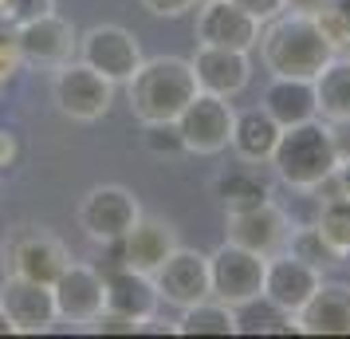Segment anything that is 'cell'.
Listing matches in <instances>:
<instances>
[{"label": "cell", "mask_w": 350, "mask_h": 339, "mask_svg": "<svg viewBox=\"0 0 350 339\" xmlns=\"http://www.w3.org/2000/svg\"><path fill=\"white\" fill-rule=\"evenodd\" d=\"M256 48L271 75H287V79H315L334 60L315 16H303V12H280L275 20H268L260 28Z\"/></svg>", "instance_id": "obj_1"}, {"label": "cell", "mask_w": 350, "mask_h": 339, "mask_svg": "<svg viewBox=\"0 0 350 339\" xmlns=\"http://www.w3.org/2000/svg\"><path fill=\"white\" fill-rule=\"evenodd\" d=\"M130 114L138 123H177V114L189 107L197 95V75L193 64L181 55H154L142 60V67L126 79Z\"/></svg>", "instance_id": "obj_2"}, {"label": "cell", "mask_w": 350, "mask_h": 339, "mask_svg": "<svg viewBox=\"0 0 350 339\" xmlns=\"http://www.w3.org/2000/svg\"><path fill=\"white\" fill-rule=\"evenodd\" d=\"M334 166H338V146H334V127L327 118H311V123L280 130V142L271 150V170L284 186L311 194L334 174Z\"/></svg>", "instance_id": "obj_3"}, {"label": "cell", "mask_w": 350, "mask_h": 339, "mask_svg": "<svg viewBox=\"0 0 350 339\" xmlns=\"http://www.w3.org/2000/svg\"><path fill=\"white\" fill-rule=\"evenodd\" d=\"M51 99L59 114L75 118V123H98L103 114L111 111L114 103V83L107 75H98L95 67H87L79 60L55 67V79H51Z\"/></svg>", "instance_id": "obj_4"}, {"label": "cell", "mask_w": 350, "mask_h": 339, "mask_svg": "<svg viewBox=\"0 0 350 339\" xmlns=\"http://www.w3.org/2000/svg\"><path fill=\"white\" fill-rule=\"evenodd\" d=\"M232 123H237V107L221 95H208V91H197L189 99V107L177 114V130L185 138V150L201 154V158H213V154L228 150Z\"/></svg>", "instance_id": "obj_5"}, {"label": "cell", "mask_w": 350, "mask_h": 339, "mask_svg": "<svg viewBox=\"0 0 350 339\" xmlns=\"http://www.w3.org/2000/svg\"><path fill=\"white\" fill-rule=\"evenodd\" d=\"M138 217H142V201L130 194L126 186H95L79 201V225L98 244L122 241Z\"/></svg>", "instance_id": "obj_6"}, {"label": "cell", "mask_w": 350, "mask_h": 339, "mask_svg": "<svg viewBox=\"0 0 350 339\" xmlns=\"http://www.w3.org/2000/svg\"><path fill=\"white\" fill-rule=\"evenodd\" d=\"M264 268H268L264 257L224 241L217 253H208V288H213V300H221L228 307L244 304V300H256L264 292Z\"/></svg>", "instance_id": "obj_7"}, {"label": "cell", "mask_w": 350, "mask_h": 339, "mask_svg": "<svg viewBox=\"0 0 350 339\" xmlns=\"http://www.w3.org/2000/svg\"><path fill=\"white\" fill-rule=\"evenodd\" d=\"M79 60L118 87L142 67L146 55H142L138 36L130 28H122V24H95V28H87L79 36Z\"/></svg>", "instance_id": "obj_8"}, {"label": "cell", "mask_w": 350, "mask_h": 339, "mask_svg": "<svg viewBox=\"0 0 350 339\" xmlns=\"http://www.w3.org/2000/svg\"><path fill=\"white\" fill-rule=\"evenodd\" d=\"M16 48L20 60L28 67H44V71H55L75 60L79 51V32L71 28V20L55 16V12H44V16L28 20L16 28Z\"/></svg>", "instance_id": "obj_9"}, {"label": "cell", "mask_w": 350, "mask_h": 339, "mask_svg": "<svg viewBox=\"0 0 350 339\" xmlns=\"http://www.w3.org/2000/svg\"><path fill=\"white\" fill-rule=\"evenodd\" d=\"M228 217V229H224V241L248 249L256 257H275L287 249V237H291V217H287L275 201H260L252 210H240V213H224Z\"/></svg>", "instance_id": "obj_10"}, {"label": "cell", "mask_w": 350, "mask_h": 339, "mask_svg": "<svg viewBox=\"0 0 350 339\" xmlns=\"http://www.w3.org/2000/svg\"><path fill=\"white\" fill-rule=\"evenodd\" d=\"M0 307L12 323V336H44L59 320L51 284H40V280H28L16 273L0 284Z\"/></svg>", "instance_id": "obj_11"}, {"label": "cell", "mask_w": 350, "mask_h": 339, "mask_svg": "<svg viewBox=\"0 0 350 339\" xmlns=\"http://www.w3.org/2000/svg\"><path fill=\"white\" fill-rule=\"evenodd\" d=\"M51 296H55L59 320L95 323L107 312V276L98 273V268H91V264L71 260L64 273H59V280L51 284Z\"/></svg>", "instance_id": "obj_12"}, {"label": "cell", "mask_w": 350, "mask_h": 339, "mask_svg": "<svg viewBox=\"0 0 350 339\" xmlns=\"http://www.w3.org/2000/svg\"><path fill=\"white\" fill-rule=\"evenodd\" d=\"M260 20H252L244 8H237L232 0H205L197 4V44L205 48H237V51H252L260 40Z\"/></svg>", "instance_id": "obj_13"}, {"label": "cell", "mask_w": 350, "mask_h": 339, "mask_svg": "<svg viewBox=\"0 0 350 339\" xmlns=\"http://www.w3.org/2000/svg\"><path fill=\"white\" fill-rule=\"evenodd\" d=\"M154 288H158V296L165 304H174V307H189L197 300L213 296V288H208V253L177 244L174 253L158 264Z\"/></svg>", "instance_id": "obj_14"}, {"label": "cell", "mask_w": 350, "mask_h": 339, "mask_svg": "<svg viewBox=\"0 0 350 339\" xmlns=\"http://www.w3.org/2000/svg\"><path fill=\"white\" fill-rule=\"evenodd\" d=\"M8 257H12V273L16 276H28V280H40V284H55L59 273H64L67 264H71V253H67V244L48 233V229H20L16 237H12V249H8Z\"/></svg>", "instance_id": "obj_15"}, {"label": "cell", "mask_w": 350, "mask_h": 339, "mask_svg": "<svg viewBox=\"0 0 350 339\" xmlns=\"http://www.w3.org/2000/svg\"><path fill=\"white\" fill-rule=\"evenodd\" d=\"M177 229L170 221H161V217H138L134 229H130L122 241H114V253H118V264L122 268H134V273H146L154 276L158 273V264L170 253L177 249Z\"/></svg>", "instance_id": "obj_16"}, {"label": "cell", "mask_w": 350, "mask_h": 339, "mask_svg": "<svg viewBox=\"0 0 350 339\" xmlns=\"http://www.w3.org/2000/svg\"><path fill=\"white\" fill-rule=\"evenodd\" d=\"M189 64H193V75H197V91H208V95L232 99L252 83V60H248V51L197 44V55H193Z\"/></svg>", "instance_id": "obj_17"}, {"label": "cell", "mask_w": 350, "mask_h": 339, "mask_svg": "<svg viewBox=\"0 0 350 339\" xmlns=\"http://www.w3.org/2000/svg\"><path fill=\"white\" fill-rule=\"evenodd\" d=\"M323 284V273L311 268V264H303L299 257H291V253H275L268 257V268H264V296H268L271 304H280L284 312H299L315 288Z\"/></svg>", "instance_id": "obj_18"}, {"label": "cell", "mask_w": 350, "mask_h": 339, "mask_svg": "<svg viewBox=\"0 0 350 339\" xmlns=\"http://www.w3.org/2000/svg\"><path fill=\"white\" fill-rule=\"evenodd\" d=\"M158 304H161V296L154 288V276L122 268V264L114 273H107V312L111 316H122V320L138 323V331H142L146 323L158 316Z\"/></svg>", "instance_id": "obj_19"}, {"label": "cell", "mask_w": 350, "mask_h": 339, "mask_svg": "<svg viewBox=\"0 0 350 339\" xmlns=\"http://www.w3.org/2000/svg\"><path fill=\"white\" fill-rule=\"evenodd\" d=\"M295 327L299 336H350V284L323 280L295 312Z\"/></svg>", "instance_id": "obj_20"}, {"label": "cell", "mask_w": 350, "mask_h": 339, "mask_svg": "<svg viewBox=\"0 0 350 339\" xmlns=\"http://www.w3.org/2000/svg\"><path fill=\"white\" fill-rule=\"evenodd\" d=\"M260 107L280 123V127H299L319 118V103H315V83L311 79H287V75H271V83L264 87Z\"/></svg>", "instance_id": "obj_21"}, {"label": "cell", "mask_w": 350, "mask_h": 339, "mask_svg": "<svg viewBox=\"0 0 350 339\" xmlns=\"http://www.w3.org/2000/svg\"><path fill=\"white\" fill-rule=\"evenodd\" d=\"M280 123L271 118L264 107H252V111H237V123H232V150H237L240 162L248 166H264L271 162V150L280 142Z\"/></svg>", "instance_id": "obj_22"}, {"label": "cell", "mask_w": 350, "mask_h": 339, "mask_svg": "<svg viewBox=\"0 0 350 339\" xmlns=\"http://www.w3.org/2000/svg\"><path fill=\"white\" fill-rule=\"evenodd\" d=\"M311 83H315L319 118L350 123V55H334Z\"/></svg>", "instance_id": "obj_23"}, {"label": "cell", "mask_w": 350, "mask_h": 339, "mask_svg": "<svg viewBox=\"0 0 350 339\" xmlns=\"http://www.w3.org/2000/svg\"><path fill=\"white\" fill-rule=\"evenodd\" d=\"M295 316L284 312L280 304H271L260 292L256 300L237 304V336H295Z\"/></svg>", "instance_id": "obj_24"}, {"label": "cell", "mask_w": 350, "mask_h": 339, "mask_svg": "<svg viewBox=\"0 0 350 339\" xmlns=\"http://www.w3.org/2000/svg\"><path fill=\"white\" fill-rule=\"evenodd\" d=\"M177 336H237V307L221 304V300H197V304L181 307V320L174 323Z\"/></svg>", "instance_id": "obj_25"}, {"label": "cell", "mask_w": 350, "mask_h": 339, "mask_svg": "<svg viewBox=\"0 0 350 339\" xmlns=\"http://www.w3.org/2000/svg\"><path fill=\"white\" fill-rule=\"evenodd\" d=\"M217 197H221L224 213H240V210H252L260 201H268V186L248 174V170H232V174H221L217 178Z\"/></svg>", "instance_id": "obj_26"}, {"label": "cell", "mask_w": 350, "mask_h": 339, "mask_svg": "<svg viewBox=\"0 0 350 339\" xmlns=\"http://www.w3.org/2000/svg\"><path fill=\"white\" fill-rule=\"evenodd\" d=\"M284 253L299 257L303 264H311V268H319V273H327V268H334V264H342V257L323 241V233H319L315 225H291V237H287Z\"/></svg>", "instance_id": "obj_27"}, {"label": "cell", "mask_w": 350, "mask_h": 339, "mask_svg": "<svg viewBox=\"0 0 350 339\" xmlns=\"http://www.w3.org/2000/svg\"><path fill=\"white\" fill-rule=\"evenodd\" d=\"M315 229L323 233V241L347 260L350 257V197H327L323 210H319Z\"/></svg>", "instance_id": "obj_28"}, {"label": "cell", "mask_w": 350, "mask_h": 339, "mask_svg": "<svg viewBox=\"0 0 350 339\" xmlns=\"http://www.w3.org/2000/svg\"><path fill=\"white\" fill-rule=\"evenodd\" d=\"M315 24L323 40L331 44L334 55H347L350 51V0H327L315 12Z\"/></svg>", "instance_id": "obj_29"}, {"label": "cell", "mask_w": 350, "mask_h": 339, "mask_svg": "<svg viewBox=\"0 0 350 339\" xmlns=\"http://www.w3.org/2000/svg\"><path fill=\"white\" fill-rule=\"evenodd\" d=\"M142 146L154 154V158H185V138L177 123H146V134H142Z\"/></svg>", "instance_id": "obj_30"}, {"label": "cell", "mask_w": 350, "mask_h": 339, "mask_svg": "<svg viewBox=\"0 0 350 339\" xmlns=\"http://www.w3.org/2000/svg\"><path fill=\"white\" fill-rule=\"evenodd\" d=\"M44 12H55V0H0V28L16 32L20 24L44 16Z\"/></svg>", "instance_id": "obj_31"}, {"label": "cell", "mask_w": 350, "mask_h": 339, "mask_svg": "<svg viewBox=\"0 0 350 339\" xmlns=\"http://www.w3.org/2000/svg\"><path fill=\"white\" fill-rule=\"evenodd\" d=\"M24 158V138L16 127H0V174H12Z\"/></svg>", "instance_id": "obj_32"}, {"label": "cell", "mask_w": 350, "mask_h": 339, "mask_svg": "<svg viewBox=\"0 0 350 339\" xmlns=\"http://www.w3.org/2000/svg\"><path fill=\"white\" fill-rule=\"evenodd\" d=\"M20 48H16V32H8V28H0V83L12 79L20 71Z\"/></svg>", "instance_id": "obj_33"}, {"label": "cell", "mask_w": 350, "mask_h": 339, "mask_svg": "<svg viewBox=\"0 0 350 339\" xmlns=\"http://www.w3.org/2000/svg\"><path fill=\"white\" fill-rule=\"evenodd\" d=\"M237 8H244L252 20H260V24H268V20H275L280 12H284V0H232Z\"/></svg>", "instance_id": "obj_34"}, {"label": "cell", "mask_w": 350, "mask_h": 339, "mask_svg": "<svg viewBox=\"0 0 350 339\" xmlns=\"http://www.w3.org/2000/svg\"><path fill=\"white\" fill-rule=\"evenodd\" d=\"M197 0H142L146 12H154V16H185Z\"/></svg>", "instance_id": "obj_35"}, {"label": "cell", "mask_w": 350, "mask_h": 339, "mask_svg": "<svg viewBox=\"0 0 350 339\" xmlns=\"http://www.w3.org/2000/svg\"><path fill=\"white\" fill-rule=\"evenodd\" d=\"M327 0H284V12H303V16H315Z\"/></svg>", "instance_id": "obj_36"}, {"label": "cell", "mask_w": 350, "mask_h": 339, "mask_svg": "<svg viewBox=\"0 0 350 339\" xmlns=\"http://www.w3.org/2000/svg\"><path fill=\"white\" fill-rule=\"evenodd\" d=\"M0 336H12V323H8V316H4V307H0Z\"/></svg>", "instance_id": "obj_37"}, {"label": "cell", "mask_w": 350, "mask_h": 339, "mask_svg": "<svg viewBox=\"0 0 350 339\" xmlns=\"http://www.w3.org/2000/svg\"><path fill=\"white\" fill-rule=\"evenodd\" d=\"M197 4H205V0H197Z\"/></svg>", "instance_id": "obj_38"}]
</instances>
